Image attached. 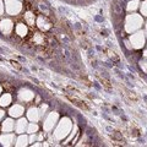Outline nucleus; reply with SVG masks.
<instances>
[{
    "label": "nucleus",
    "mask_w": 147,
    "mask_h": 147,
    "mask_svg": "<svg viewBox=\"0 0 147 147\" xmlns=\"http://www.w3.org/2000/svg\"><path fill=\"white\" fill-rule=\"evenodd\" d=\"M1 86L4 87V90H5L6 92H12L13 90H15V87H13V85L11 84V82H7V81H4V82H1Z\"/></svg>",
    "instance_id": "obj_2"
},
{
    "label": "nucleus",
    "mask_w": 147,
    "mask_h": 147,
    "mask_svg": "<svg viewBox=\"0 0 147 147\" xmlns=\"http://www.w3.org/2000/svg\"><path fill=\"white\" fill-rule=\"evenodd\" d=\"M10 63H11V65L16 69V70H18V71H22V70H24V69H22V66L20 65V63H17V61H15V60H11Z\"/></svg>",
    "instance_id": "obj_5"
},
{
    "label": "nucleus",
    "mask_w": 147,
    "mask_h": 147,
    "mask_svg": "<svg viewBox=\"0 0 147 147\" xmlns=\"http://www.w3.org/2000/svg\"><path fill=\"white\" fill-rule=\"evenodd\" d=\"M104 52H107V53H108V57L112 59L113 61H115V63L119 61V57L117 55L115 52H113V50H110V49H104Z\"/></svg>",
    "instance_id": "obj_3"
},
{
    "label": "nucleus",
    "mask_w": 147,
    "mask_h": 147,
    "mask_svg": "<svg viewBox=\"0 0 147 147\" xmlns=\"http://www.w3.org/2000/svg\"><path fill=\"white\" fill-rule=\"evenodd\" d=\"M66 97L69 98V100H70V102H72L75 105H77L79 108L84 109V110H88V109H90V107L86 104L85 100L80 99L79 97H77V96H72V94H70V93H66Z\"/></svg>",
    "instance_id": "obj_1"
},
{
    "label": "nucleus",
    "mask_w": 147,
    "mask_h": 147,
    "mask_svg": "<svg viewBox=\"0 0 147 147\" xmlns=\"http://www.w3.org/2000/svg\"><path fill=\"white\" fill-rule=\"evenodd\" d=\"M98 79H99V81H100V84L103 85V87L104 88H107V90H110V81L108 80V79H104V77H100L99 75H98Z\"/></svg>",
    "instance_id": "obj_4"
}]
</instances>
